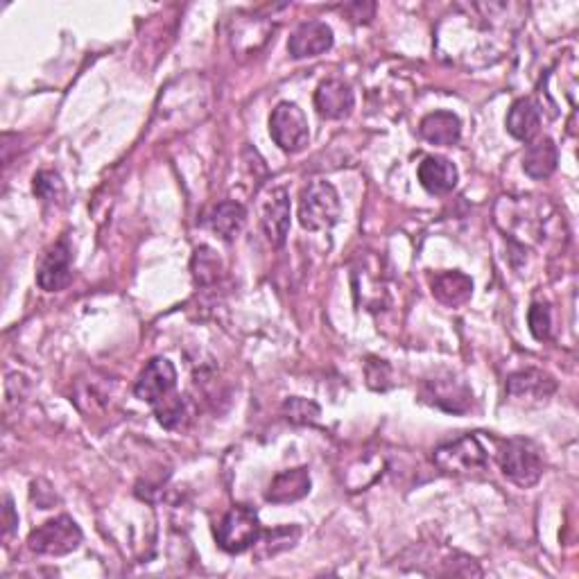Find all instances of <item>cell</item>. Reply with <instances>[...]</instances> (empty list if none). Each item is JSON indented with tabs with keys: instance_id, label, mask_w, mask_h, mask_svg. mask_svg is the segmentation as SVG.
Masks as SVG:
<instances>
[{
	"instance_id": "obj_23",
	"label": "cell",
	"mask_w": 579,
	"mask_h": 579,
	"mask_svg": "<svg viewBox=\"0 0 579 579\" xmlns=\"http://www.w3.org/2000/svg\"><path fill=\"white\" fill-rule=\"evenodd\" d=\"M299 537H301L299 527H276V530L265 534V539H263L265 550L258 552V557L279 555V552L295 546Z\"/></svg>"
},
{
	"instance_id": "obj_26",
	"label": "cell",
	"mask_w": 579,
	"mask_h": 579,
	"mask_svg": "<svg viewBox=\"0 0 579 579\" xmlns=\"http://www.w3.org/2000/svg\"><path fill=\"white\" fill-rule=\"evenodd\" d=\"M283 410H285V417H288V421L292 423H308L319 417L317 405L306 399H290L283 405Z\"/></svg>"
},
{
	"instance_id": "obj_27",
	"label": "cell",
	"mask_w": 579,
	"mask_h": 579,
	"mask_svg": "<svg viewBox=\"0 0 579 579\" xmlns=\"http://www.w3.org/2000/svg\"><path fill=\"white\" fill-rule=\"evenodd\" d=\"M5 534H10L16 525H19V518L14 516V507H12V498H5Z\"/></svg>"
},
{
	"instance_id": "obj_10",
	"label": "cell",
	"mask_w": 579,
	"mask_h": 579,
	"mask_svg": "<svg viewBox=\"0 0 579 579\" xmlns=\"http://www.w3.org/2000/svg\"><path fill=\"white\" fill-rule=\"evenodd\" d=\"M423 396H426V401H430L432 405H437V408L455 414L466 412L473 403V392L462 380L453 376L428 380L426 387H423Z\"/></svg>"
},
{
	"instance_id": "obj_8",
	"label": "cell",
	"mask_w": 579,
	"mask_h": 579,
	"mask_svg": "<svg viewBox=\"0 0 579 579\" xmlns=\"http://www.w3.org/2000/svg\"><path fill=\"white\" fill-rule=\"evenodd\" d=\"M261 224L267 240L274 247H281L290 231V195L288 190L276 186L263 195Z\"/></svg>"
},
{
	"instance_id": "obj_24",
	"label": "cell",
	"mask_w": 579,
	"mask_h": 579,
	"mask_svg": "<svg viewBox=\"0 0 579 579\" xmlns=\"http://www.w3.org/2000/svg\"><path fill=\"white\" fill-rule=\"evenodd\" d=\"M34 195L41 197L46 202H55L64 195V181L53 170H43L34 177Z\"/></svg>"
},
{
	"instance_id": "obj_3",
	"label": "cell",
	"mask_w": 579,
	"mask_h": 579,
	"mask_svg": "<svg viewBox=\"0 0 579 579\" xmlns=\"http://www.w3.org/2000/svg\"><path fill=\"white\" fill-rule=\"evenodd\" d=\"M82 543V530L71 516H57L37 527L28 537V548L41 557L71 555Z\"/></svg>"
},
{
	"instance_id": "obj_21",
	"label": "cell",
	"mask_w": 579,
	"mask_h": 579,
	"mask_svg": "<svg viewBox=\"0 0 579 579\" xmlns=\"http://www.w3.org/2000/svg\"><path fill=\"white\" fill-rule=\"evenodd\" d=\"M154 412H157V419L163 428H181L186 426L188 421V403L184 396H177L172 392L168 399H163L161 403L154 405Z\"/></svg>"
},
{
	"instance_id": "obj_18",
	"label": "cell",
	"mask_w": 579,
	"mask_h": 579,
	"mask_svg": "<svg viewBox=\"0 0 579 579\" xmlns=\"http://www.w3.org/2000/svg\"><path fill=\"white\" fill-rule=\"evenodd\" d=\"M557 163H559L557 145L548 136L532 141L530 145H527V150L523 154L525 175L532 177V179H539V181L548 179L552 172L557 170Z\"/></svg>"
},
{
	"instance_id": "obj_6",
	"label": "cell",
	"mask_w": 579,
	"mask_h": 579,
	"mask_svg": "<svg viewBox=\"0 0 579 579\" xmlns=\"http://www.w3.org/2000/svg\"><path fill=\"white\" fill-rule=\"evenodd\" d=\"M432 460L439 466V471H444L448 475H462L485 469L489 455L478 437L464 435L451 444L439 446L435 455H432Z\"/></svg>"
},
{
	"instance_id": "obj_12",
	"label": "cell",
	"mask_w": 579,
	"mask_h": 579,
	"mask_svg": "<svg viewBox=\"0 0 579 579\" xmlns=\"http://www.w3.org/2000/svg\"><path fill=\"white\" fill-rule=\"evenodd\" d=\"M356 105V95L351 86L342 80H326L315 91V109L326 120H340L351 114Z\"/></svg>"
},
{
	"instance_id": "obj_9",
	"label": "cell",
	"mask_w": 579,
	"mask_h": 579,
	"mask_svg": "<svg viewBox=\"0 0 579 579\" xmlns=\"http://www.w3.org/2000/svg\"><path fill=\"white\" fill-rule=\"evenodd\" d=\"M73 279V254L71 247H68L66 240H59L57 245H53L46 252V256L41 258L39 272H37V283L41 290L46 292H59L64 290Z\"/></svg>"
},
{
	"instance_id": "obj_5",
	"label": "cell",
	"mask_w": 579,
	"mask_h": 579,
	"mask_svg": "<svg viewBox=\"0 0 579 579\" xmlns=\"http://www.w3.org/2000/svg\"><path fill=\"white\" fill-rule=\"evenodd\" d=\"M270 134L272 141L279 145L283 152H301L310 141L308 118L304 109H299L295 102H279L270 116Z\"/></svg>"
},
{
	"instance_id": "obj_4",
	"label": "cell",
	"mask_w": 579,
	"mask_h": 579,
	"mask_svg": "<svg viewBox=\"0 0 579 579\" xmlns=\"http://www.w3.org/2000/svg\"><path fill=\"white\" fill-rule=\"evenodd\" d=\"M498 462L505 478L523 489L537 485L543 475L541 455L537 448H534V444L525 442V439H512V442H507L498 455Z\"/></svg>"
},
{
	"instance_id": "obj_14",
	"label": "cell",
	"mask_w": 579,
	"mask_h": 579,
	"mask_svg": "<svg viewBox=\"0 0 579 579\" xmlns=\"http://www.w3.org/2000/svg\"><path fill=\"white\" fill-rule=\"evenodd\" d=\"M555 390V380L537 369L518 371L507 380V394L514 401H546L555 394Z\"/></svg>"
},
{
	"instance_id": "obj_7",
	"label": "cell",
	"mask_w": 579,
	"mask_h": 579,
	"mask_svg": "<svg viewBox=\"0 0 579 579\" xmlns=\"http://www.w3.org/2000/svg\"><path fill=\"white\" fill-rule=\"evenodd\" d=\"M177 387V369L168 358H154L150 360L145 369L138 374L134 394L136 399H141L150 405H157L163 399L175 392Z\"/></svg>"
},
{
	"instance_id": "obj_2",
	"label": "cell",
	"mask_w": 579,
	"mask_h": 579,
	"mask_svg": "<svg viewBox=\"0 0 579 579\" xmlns=\"http://www.w3.org/2000/svg\"><path fill=\"white\" fill-rule=\"evenodd\" d=\"M261 534L263 527L258 521V514L245 505L231 507L215 527V541L229 555H240V552L256 546Z\"/></svg>"
},
{
	"instance_id": "obj_11",
	"label": "cell",
	"mask_w": 579,
	"mask_h": 579,
	"mask_svg": "<svg viewBox=\"0 0 579 579\" xmlns=\"http://www.w3.org/2000/svg\"><path fill=\"white\" fill-rule=\"evenodd\" d=\"M333 48V30L324 21L301 23L288 41V53L295 59L317 57Z\"/></svg>"
},
{
	"instance_id": "obj_20",
	"label": "cell",
	"mask_w": 579,
	"mask_h": 579,
	"mask_svg": "<svg viewBox=\"0 0 579 579\" xmlns=\"http://www.w3.org/2000/svg\"><path fill=\"white\" fill-rule=\"evenodd\" d=\"M245 222H247L245 206L238 202H231V200L215 206L209 215V227L224 240L236 238L238 233L243 231Z\"/></svg>"
},
{
	"instance_id": "obj_17",
	"label": "cell",
	"mask_w": 579,
	"mask_h": 579,
	"mask_svg": "<svg viewBox=\"0 0 579 579\" xmlns=\"http://www.w3.org/2000/svg\"><path fill=\"white\" fill-rule=\"evenodd\" d=\"M421 186L430 195H446L457 186V168L444 157H426L417 170Z\"/></svg>"
},
{
	"instance_id": "obj_22",
	"label": "cell",
	"mask_w": 579,
	"mask_h": 579,
	"mask_svg": "<svg viewBox=\"0 0 579 579\" xmlns=\"http://www.w3.org/2000/svg\"><path fill=\"white\" fill-rule=\"evenodd\" d=\"M222 272V263L218 254L211 247H200L193 256V276L200 285H209L218 281Z\"/></svg>"
},
{
	"instance_id": "obj_15",
	"label": "cell",
	"mask_w": 579,
	"mask_h": 579,
	"mask_svg": "<svg viewBox=\"0 0 579 579\" xmlns=\"http://www.w3.org/2000/svg\"><path fill=\"white\" fill-rule=\"evenodd\" d=\"M432 297L448 308L464 306L473 295V281L464 272H439L430 281Z\"/></svg>"
},
{
	"instance_id": "obj_19",
	"label": "cell",
	"mask_w": 579,
	"mask_h": 579,
	"mask_svg": "<svg viewBox=\"0 0 579 579\" xmlns=\"http://www.w3.org/2000/svg\"><path fill=\"white\" fill-rule=\"evenodd\" d=\"M421 136L432 145H455L462 136L460 118L451 111H432L419 125Z\"/></svg>"
},
{
	"instance_id": "obj_25",
	"label": "cell",
	"mask_w": 579,
	"mask_h": 579,
	"mask_svg": "<svg viewBox=\"0 0 579 579\" xmlns=\"http://www.w3.org/2000/svg\"><path fill=\"white\" fill-rule=\"evenodd\" d=\"M527 322H530V331L537 337L539 342L548 340L550 337V328H552V317H550V308L543 304H532L530 313H527Z\"/></svg>"
},
{
	"instance_id": "obj_13",
	"label": "cell",
	"mask_w": 579,
	"mask_h": 579,
	"mask_svg": "<svg viewBox=\"0 0 579 579\" xmlns=\"http://www.w3.org/2000/svg\"><path fill=\"white\" fill-rule=\"evenodd\" d=\"M310 473L306 466H299V469L281 471L276 478L270 482V489H267L265 500L272 505H288L297 503V500L306 498L310 494Z\"/></svg>"
},
{
	"instance_id": "obj_1",
	"label": "cell",
	"mask_w": 579,
	"mask_h": 579,
	"mask_svg": "<svg viewBox=\"0 0 579 579\" xmlns=\"http://www.w3.org/2000/svg\"><path fill=\"white\" fill-rule=\"evenodd\" d=\"M342 218V202L333 184L317 179L301 193L299 222L308 231H328Z\"/></svg>"
},
{
	"instance_id": "obj_16",
	"label": "cell",
	"mask_w": 579,
	"mask_h": 579,
	"mask_svg": "<svg viewBox=\"0 0 579 579\" xmlns=\"http://www.w3.org/2000/svg\"><path fill=\"white\" fill-rule=\"evenodd\" d=\"M539 127H541L539 102L532 98L516 100L507 114V132L512 134L516 141L530 143L532 138L539 134Z\"/></svg>"
}]
</instances>
